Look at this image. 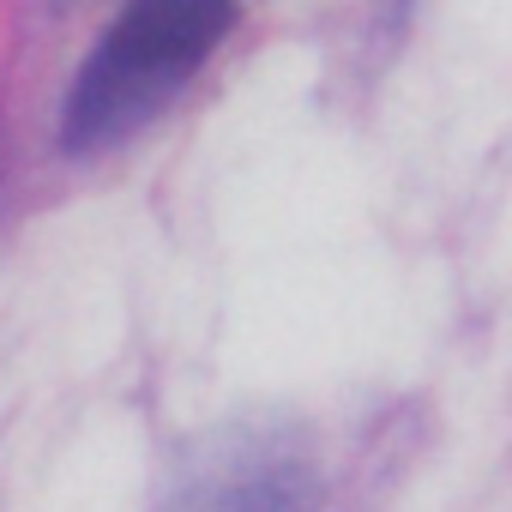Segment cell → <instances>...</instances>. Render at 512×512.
Masks as SVG:
<instances>
[{
    "mask_svg": "<svg viewBox=\"0 0 512 512\" xmlns=\"http://www.w3.org/2000/svg\"><path fill=\"white\" fill-rule=\"evenodd\" d=\"M175 512H308V470L284 464L278 452L223 458L181 488Z\"/></svg>",
    "mask_w": 512,
    "mask_h": 512,
    "instance_id": "2",
    "label": "cell"
},
{
    "mask_svg": "<svg viewBox=\"0 0 512 512\" xmlns=\"http://www.w3.org/2000/svg\"><path fill=\"white\" fill-rule=\"evenodd\" d=\"M229 19H235V0H139L103 37L97 61L79 73L67 97V145L97 151L145 127L169 103V91L211 55Z\"/></svg>",
    "mask_w": 512,
    "mask_h": 512,
    "instance_id": "1",
    "label": "cell"
}]
</instances>
